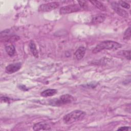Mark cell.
I'll list each match as a JSON object with an SVG mask.
<instances>
[{"label":"cell","instance_id":"1","mask_svg":"<svg viewBox=\"0 0 131 131\" xmlns=\"http://www.w3.org/2000/svg\"><path fill=\"white\" fill-rule=\"evenodd\" d=\"M121 47V45L112 40H104L98 43L93 50V53H97L103 50H116Z\"/></svg>","mask_w":131,"mask_h":131},{"label":"cell","instance_id":"11","mask_svg":"<svg viewBox=\"0 0 131 131\" xmlns=\"http://www.w3.org/2000/svg\"><path fill=\"white\" fill-rule=\"evenodd\" d=\"M57 93V91L56 89H47L43 91H42L40 93V95L44 97H51L55 95Z\"/></svg>","mask_w":131,"mask_h":131},{"label":"cell","instance_id":"4","mask_svg":"<svg viewBox=\"0 0 131 131\" xmlns=\"http://www.w3.org/2000/svg\"><path fill=\"white\" fill-rule=\"evenodd\" d=\"M80 9V7L78 5L76 4H71L61 7L59 10V13L62 15L77 12L79 11Z\"/></svg>","mask_w":131,"mask_h":131},{"label":"cell","instance_id":"6","mask_svg":"<svg viewBox=\"0 0 131 131\" xmlns=\"http://www.w3.org/2000/svg\"><path fill=\"white\" fill-rule=\"evenodd\" d=\"M112 7L114 11L121 17L125 18H127L128 17V13L125 10L121 8L119 6L118 4L116 3V2H113L112 3Z\"/></svg>","mask_w":131,"mask_h":131},{"label":"cell","instance_id":"20","mask_svg":"<svg viewBox=\"0 0 131 131\" xmlns=\"http://www.w3.org/2000/svg\"><path fill=\"white\" fill-rule=\"evenodd\" d=\"M129 129H130L129 126H122L118 129L119 130H128Z\"/></svg>","mask_w":131,"mask_h":131},{"label":"cell","instance_id":"8","mask_svg":"<svg viewBox=\"0 0 131 131\" xmlns=\"http://www.w3.org/2000/svg\"><path fill=\"white\" fill-rule=\"evenodd\" d=\"M33 128L34 130L36 131L51 130V127L46 122H40L34 124Z\"/></svg>","mask_w":131,"mask_h":131},{"label":"cell","instance_id":"13","mask_svg":"<svg viewBox=\"0 0 131 131\" xmlns=\"http://www.w3.org/2000/svg\"><path fill=\"white\" fill-rule=\"evenodd\" d=\"M90 2L93 5H94L96 7H97L98 9H99V10L103 11H106L105 6L102 3H101L100 2L97 1H90Z\"/></svg>","mask_w":131,"mask_h":131},{"label":"cell","instance_id":"12","mask_svg":"<svg viewBox=\"0 0 131 131\" xmlns=\"http://www.w3.org/2000/svg\"><path fill=\"white\" fill-rule=\"evenodd\" d=\"M29 48L30 49V51L32 54L34 55V56L36 58L38 57V51L37 50V48L36 47V45L34 43V42L33 40H31L29 43Z\"/></svg>","mask_w":131,"mask_h":131},{"label":"cell","instance_id":"10","mask_svg":"<svg viewBox=\"0 0 131 131\" xmlns=\"http://www.w3.org/2000/svg\"><path fill=\"white\" fill-rule=\"evenodd\" d=\"M85 48L83 47H79L74 54V58L78 60L81 59L85 55Z\"/></svg>","mask_w":131,"mask_h":131},{"label":"cell","instance_id":"14","mask_svg":"<svg viewBox=\"0 0 131 131\" xmlns=\"http://www.w3.org/2000/svg\"><path fill=\"white\" fill-rule=\"evenodd\" d=\"M5 50L8 54L10 56H12L14 55L15 52V48L12 45H7L5 46Z\"/></svg>","mask_w":131,"mask_h":131},{"label":"cell","instance_id":"7","mask_svg":"<svg viewBox=\"0 0 131 131\" xmlns=\"http://www.w3.org/2000/svg\"><path fill=\"white\" fill-rule=\"evenodd\" d=\"M21 67V63L20 62L11 63L7 66L6 68V72L8 74H12L18 71Z\"/></svg>","mask_w":131,"mask_h":131},{"label":"cell","instance_id":"2","mask_svg":"<svg viewBox=\"0 0 131 131\" xmlns=\"http://www.w3.org/2000/svg\"><path fill=\"white\" fill-rule=\"evenodd\" d=\"M86 115V113L81 110H75L63 117V121L66 124H71L76 121L81 120Z\"/></svg>","mask_w":131,"mask_h":131},{"label":"cell","instance_id":"17","mask_svg":"<svg viewBox=\"0 0 131 131\" xmlns=\"http://www.w3.org/2000/svg\"><path fill=\"white\" fill-rule=\"evenodd\" d=\"M119 5L123 8H126L128 9L130 8V5L129 4H128V3H126L124 1H120L119 2Z\"/></svg>","mask_w":131,"mask_h":131},{"label":"cell","instance_id":"16","mask_svg":"<svg viewBox=\"0 0 131 131\" xmlns=\"http://www.w3.org/2000/svg\"><path fill=\"white\" fill-rule=\"evenodd\" d=\"M122 55L124 56L128 60H130V50H126V51H121Z\"/></svg>","mask_w":131,"mask_h":131},{"label":"cell","instance_id":"19","mask_svg":"<svg viewBox=\"0 0 131 131\" xmlns=\"http://www.w3.org/2000/svg\"><path fill=\"white\" fill-rule=\"evenodd\" d=\"M1 100V102H2L8 103V102H10V99L9 98L6 97H2Z\"/></svg>","mask_w":131,"mask_h":131},{"label":"cell","instance_id":"9","mask_svg":"<svg viewBox=\"0 0 131 131\" xmlns=\"http://www.w3.org/2000/svg\"><path fill=\"white\" fill-rule=\"evenodd\" d=\"M106 15L104 14H99L92 17L91 23L93 25H99L104 21Z\"/></svg>","mask_w":131,"mask_h":131},{"label":"cell","instance_id":"5","mask_svg":"<svg viewBox=\"0 0 131 131\" xmlns=\"http://www.w3.org/2000/svg\"><path fill=\"white\" fill-rule=\"evenodd\" d=\"M59 6V3L56 2L43 4L38 8V11L41 12H49L56 9Z\"/></svg>","mask_w":131,"mask_h":131},{"label":"cell","instance_id":"3","mask_svg":"<svg viewBox=\"0 0 131 131\" xmlns=\"http://www.w3.org/2000/svg\"><path fill=\"white\" fill-rule=\"evenodd\" d=\"M74 101V98L71 95L65 94L60 96L58 98H55L49 101V104L53 106H60L63 105L72 103Z\"/></svg>","mask_w":131,"mask_h":131},{"label":"cell","instance_id":"15","mask_svg":"<svg viewBox=\"0 0 131 131\" xmlns=\"http://www.w3.org/2000/svg\"><path fill=\"white\" fill-rule=\"evenodd\" d=\"M130 27H128L124 32V39L126 40H129L131 37L130 34Z\"/></svg>","mask_w":131,"mask_h":131},{"label":"cell","instance_id":"18","mask_svg":"<svg viewBox=\"0 0 131 131\" xmlns=\"http://www.w3.org/2000/svg\"><path fill=\"white\" fill-rule=\"evenodd\" d=\"M79 3V6L80 8H86L88 7V3L86 1H78Z\"/></svg>","mask_w":131,"mask_h":131}]
</instances>
